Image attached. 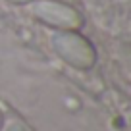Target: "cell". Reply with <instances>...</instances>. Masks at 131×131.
<instances>
[{"mask_svg":"<svg viewBox=\"0 0 131 131\" xmlns=\"http://www.w3.org/2000/svg\"><path fill=\"white\" fill-rule=\"evenodd\" d=\"M2 127H4V114H2V110H0V131H2Z\"/></svg>","mask_w":131,"mask_h":131,"instance_id":"5b68a950","label":"cell"},{"mask_svg":"<svg viewBox=\"0 0 131 131\" xmlns=\"http://www.w3.org/2000/svg\"><path fill=\"white\" fill-rule=\"evenodd\" d=\"M8 2H12V4H29L33 0H8Z\"/></svg>","mask_w":131,"mask_h":131,"instance_id":"277c9868","label":"cell"},{"mask_svg":"<svg viewBox=\"0 0 131 131\" xmlns=\"http://www.w3.org/2000/svg\"><path fill=\"white\" fill-rule=\"evenodd\" d=\"M2 131H27V129L23 127V123H21V122H17V119H10L8 123H4Z\"/></svg>","mask_w":131,"mask_h":131,"instance_id":"3957f363","label":"cell"},{"mask_svg":"<svg viewBox=\"0 0 131 131\" xmlns=\"http://www.w3.org/2000/svg\"><path fill=\"white\" fill-rule=\"evenodd\" d=\"M54 52L75 70H91L96 62V50L91 41L77 31H54L50 37Z\"/></svg>","mask_w":131,"mask_h":131,"instance_id":"6da1fadb","label":"cell"},{"mask_svg":"<svg viewBox=\"0 0 131 131\" xmlns=\"http://www.w3.org/2000/svg\"><path fill=\"white\" fill-rule=\"evenodd\" d=\"M31 14L58 31H77L83 25L81 14L73 6L60 0H35L31 4Z\"/></svg>","mask_w":131,"mask_h":131,"instance_id":"7a4b0ae2","label":"cell"}]
</instances>
